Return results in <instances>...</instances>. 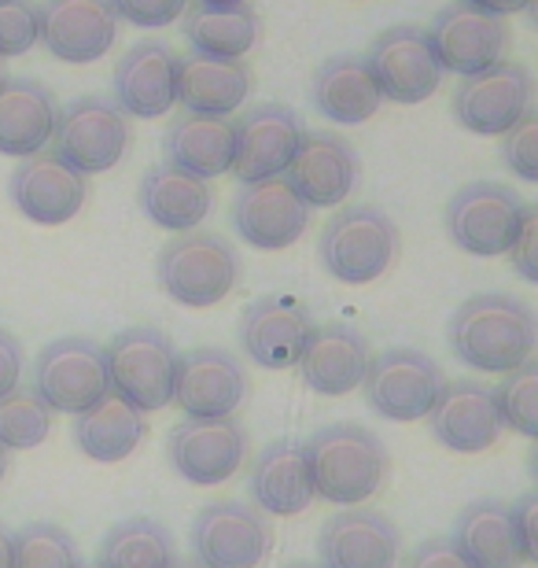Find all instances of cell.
Wrapping results in <instances>:
<instances>
[{
  "mask_svg": "<svg viewBox=\"0 0 538 568\" xmlns=\"http://www.w3.org/2000/svg\"><path fill=\"white\" fill-rule=\"evenodd\" d=\"M535 314L517 295L479 292L457 306L450 317V351L468 369L506 377L535 358Z\"/></svg>",
  "mask_w": 538,
  "mask_h": 568,
  "instance_id": "cell-1",
  "label": "cell"
},
{
  "mask_svg": "<svg viewBox=\"0 0 538 568\" xmlns=\"http://www.w3.org/2000/svg\"><path fill=\"white\" fill-rule=\"evenodd\" d=\"M311 465L314 495L328 506H362L384 487L392 473V454L373 428L362 425H325L303 443Z\"/></svg>",
  "mask_w": 538,
  "mask_h": 568,
  "instance_id": "cell-2",
  "label": "cell"
},
{
  "mask_svg": "<svg viewBox=\"0 0 538 568\" xmlns=\"http://www.w3.org/2000/svg\"><path fill=\"white\" fill-rule=\"evenodd\" d=\"M317 252L339 284H373L398 263L403 233L392 222V214L358 203V207H343L325 222Z\"/></svg>",
  "mask_w": 538,
  "mask_h": 568,
  "instance_id": "cell-3",
  "label": "cell"
},
{
  "mask_svg": "<svg viewBox=\"0 0 538 568\" xmlns=\"http://www.w3.org/2000/svg\"><path fill=\"white\" fill-rule=\"evenodd\" d=\"M159 288L189 311H207L240 284L236 247L217 233H177L155 263Z\"/></svg>",
  "mask_w": 538,
  "mask_h": 568,
  "instance_id": "cell-4",
  "label": "cell"
},
{
  "mask_svg": "<svg viewBox=\"0 0 538 568\" xmlns=\"http://www.w3.org/2000/svg\"><path fill=\"white\" fill-rule=\"evenodd\" d=\"M104 366L111 395L130 403L133 410L155 414L174 399L177 347L155 325H133L104 347Z\"/></svg>",
  "mask_w": 538,
  "mask_h": 568,
  "instance_id": "cell-5",
  "label": "cell"
},
{
  "mask_svg": "<svg viewBox=\"0 0 538 568\" xmlns=\"http://www.w3.org/2000/svg\"><path fill=\"white\" fill-rule=\"evenodd\" d=\"M33 392L52 414H85L111 392L104 347L85 336L52 339L33 362Z\"/></svg>",
  "mask_w": 538,
  "mask_h": 568,
  "instance_id": "cell-6",
  "label": "cell"
},
{
  "mask_svg": "<svg viewBox=\"0 0 538 568\" xmlns=\"http://www.w3.org/2000/svg\"><path fill=\"white\" fill-rule=\"evenodd\" d=\"M55 152L78 174H108L133 144V126L108 97H78L55 119Z\"/></svg>",
  "mask_w": 538,
  "mask_h": 568,
  "instance_id": "cell-7",
  "label": "cell"
},
{
  "mask_svg": "<svg viewBox=\"0 0 538 568\" xmlns=\"http://www.w3.org/2000/svg\"><path fill=\"white\" fill-rule=\"evenodd\" d=\"M446 384L443 369L414 347H387L380 355L369 358L365 369L362 392L373 414H380L384 422H420L428 417L435 395Z\"/></svg>",
  "mask_w": 538,
  "mask_h": 568,
  "instance_id": "cell-8",
  "label": "cell"
},
{
  "mask_svg": "<svg viewBox=\"0 0 538 568\" xmlns=\"http://www.w3.org/2000/svg\"><path fill=\"white\" fill-rule=\"evenodd\" d=\"M189 542L200 568H258L273 547V528L255 506L222 498L200 509Z\"/></svg>",
  "mask_w": 538,
  "mask_h": 568,
  "instance_id": "cell-9",
  "label": "cell"
},
{
  "mask_svg": "<svg viewBox=\"0 0 538 568\" xmlns=\"http://www.w3.org/2000/svg\"><path fill=\"white\" fill-rule=\"evenodd\" d=\"M524 200L509 185L495 181H473L457 189L446 207V233L461 252L476 258H498L509 252L512 236L520 230Z\"/></svg>",
  "mask_w": 538,
  "mask_h": 568,
  "instance_id": "cell-10",
  "label": "cell"
},
{
  "mask_svg": "<svg viewBox=\"0 0 538 568\" xmlns=\"http://www.w3.org/2000/svg\"><path fill=\"white\" fill-rule=\"evenodd\" d=\"M535 78L524 63L498 60L484 71L468 74L454 93V115L468 133L501 138L509 126L531 111Z\"/></svg>",
  "mask_w": 538,
  "mask_h": 568,
  "instance_id": "cell-11",
  "label": "cell"
},
{
  "mask_svg": "<svg viewBox=\"0 0 538 568\" xmlns=\"http://www.w3.org/2000/svg\"><path fill=\"white\" fill-rule=\"evenodd\" d=\"M247 399V373L233 351L196 347L177 355L174 403L189 422H222Z\"/></svg>",
  "mask_w": 538,
  "mask_h": 568,
  "instance_id": "cell-12",
  "label": "cell"
},
{
  "mask_svg": "<svg viewBox=\"0 0 538 568\" xmlns=\"http://www.w3.org/2000/svg\"><path fill=\"white\" fill-rule=\"evenodd\" d=\"M376 89L392 104H420L443 82V67L435 60L428 30L420 27H392L369 44L365 55Z\"/></svg>",
  "mask_w": 538,
  "mask_h": 568,
  "instance_id": "cell-13",
  "label": "cell"
},
{
  "mask_svg": "<svg viewBox=\"0 0 538 568\" xmlns=\"http://www.w3.org/2000/svg\"><path fill=\"white\" fill-rule=\"evenodd\" d=\"M311 333L314 314L295 295H262L240 314V347L262 369H295Z\"/></svg>",
  "mask_w": 538,
  "mask_h": 568,
  "instance_id": "cell-14",
  "label": "cell"
},
{
  "mask_svg": "<svg viewBox=\"0 0 538 568\" xmlns=\"http://www.w3.org/2000/svg\"><path fill=\"white\" fill-rule=\"evenodd\" d=\"M236 126V148H233V174L240 185H255V181L284 178L295 148H300L303 126L300 115L288 104H255L244 111Z\"/></svg>",
  "mask_w": 538,
  "mask_h": 568,
  "instance_id": "cell-15",
  "label": "cell"
},
{
  "mask_svg": "<svg viewBox=\"0 0 538 568\" xmlns=\"http://www.w3.org/2000/svg\"><path fill=\"white\" fill-rule=\"evenodd\" d=\"M166 454L181 480L196 487H214L233 480L244 469L247 432L233 417H222V422H189L185 417L181 425L170 428Z\"/></svg>",
  "mask_w": 538,
  "mask_h": 568,
  "instance_id": "cell-16",
  "label": "cell"
},
{
  "mask_svg": "<svg viewBox=\"0 0 538 568\" xmlns=\"http://www.w3.org/2000/svg\"><path fill=\"white\" fill-rule=\"evenodd\" d=\"M428 41H432V52L443 71L468 78L490 63L506 60L512 33H509L506 19L487 16V11L454 0L450 8H443L439 16H435Z\"/></svg>",
  "mask_w": 538,
  "mask_h": 568,
  "instance_id": "cell-17",
  "label": "cell"
},
{
  "mask_svg": "<svg viewBox=\"0 0 538 568\" xmlns=\"http://www.w3.org/2000/svg\"><path fill=\"white\" fill-rule=\"evenodd\" d=\"M11 203L19 214H27L38 225L71 222L85 203V174L67 163L55 148H41L38 155H27L11 174Z\"/></svg>",
  "mask_w": 538,
  "mask_h": 568,
  "instance_id": "cell-18",
  "label": "cell"
},
{
  "mask_svg": "<svg viewBox=\"0 0 538 568\" xmlns=\"http://www.w3.org/2000/svg\"><path fill=\"white\" fill-rule=\"evenodd\" d=\"M403 531L380 509H347L328 517L317 536L322 568H398Z\"/></svg>",
  "mask_w": 538,
  "mask_h": 568,
  "instance_id": "cell-19",
  "label": "cell"
},
{
  "mask_svg": "<svg viewBox=\"0 0 538 568\" xmlns=\"http://www.w3.org/2000/svg\"><path fill=\"white\" fill-rule=\"evenodd\" d=\"M284 181L300 196L306 207H339L351 196L354 181H358V155L354 148L328 130H303L300 148H295Z\"/></svg>",
  "mask_w": 538,
  "mask_h": 568,
  "instance_id": "cell-20",
  "label": "cell"
},
{
  "mask_svg": "<svg viewBox=\"0 0 538 568\" xmlns=\"http://www.w3.org/2000/svg\"><path fill=\"white\" fill-rule=\"evenodd\" d=\"M233 225L244 244L258 252H284L311 225V207L295 196L284 178L244 185L233 200Z\"/></svg>",
  "mask_w": 538,
  "mask_h": 568,
  "instance_id": "cell-21",
  "label": "cell"
},
{
  "mask_svg": "<svg viewBox=\"0 0 538 568\" xmlns=\"http://www.w3.org/2000/svg\"><path fill=\"white\" fill-rule=\"evenodd\" d=\"M38 8L41 44L71 67L97 63L119 38V16L111 0H44Z\"/></svg>",
  "mask_w": 538,
  "mask_h": 568,
  "instance_id": "cell-22",
  "label": "cell"
},
{
  "mask_svg": "<svg viewBox=\"0 0 538 568\" xmlns=\"http://www.w3.org/2000/svg\"><path fill=\"white\" fill-rule=\"evenodd\" d=\"M369 358H373L369 339L358 328L347 322H325L314 325L295 369H300V377L311 392L339 399V395L362 388Z\"/></svg>",
  "mask_w": 538,
  "mask_h": 568,
  "instance_id": "cell-23",
  "label": "cell"
},
{
  "mask_svg": "<svg viewBox=\"0 0 538 568\" xmlns=\"http://www.w3.org/2000/svg\"><path fill=\"white\" fill-rule=\"evenodd\" d=\"M432 436L457 454L490 450L501 436L495 388L479 381H446L428 410Z\"/></svg>",
  "mask_w": 538,
  "mask_h": 568,
  "instance_id": "cell-24",
  "label": "cell"
},
{
  "mask_svg": "<svg viewBox=\"0 0 538 568\" xmlns=\"http://www.w3.org/2000/svg\"><path fill=\"white\" fill-rule=\"evenodd\" d=\"M177 63L170 44L141 41L114 67V104L125 119H159L177 104Z\"/></svg>",
  "mask_w": 538,
  "mask_h": 568,
  "instance_id": "cell-25",
  "label": "cell"
},
{
  "mask_svg": "<svg viewBox=\"0 0 538 568\" xmlns=\"http://www.w3.org/2000/svg\"><path fill=\"white\" fill-rule=\"evenodd\" d=\"M450 542L468 568H524L531 558L512 525V509L498 498H479L461 509Z\"/></svg>",
  "mask_w": 538,
  "mask_h": 568,
  "instance_id": "cell-26",
  "label": "cell"
},
{
  "mask_svg": "<svg viewBox=\"0 0 538 568\" xmlns=\"http://www.w3.org/2000/svg\"><path fill=\"white\" fill-rule=\"evenodd\" d=\"M251 498H255L258 514L270 517H300L303 509L317 503L311 465H306L303 443L277 439L258 454V462L251 465Z\"/></svg>",
  "mask_w": 538,
  "mask_h": 568,
  "instance_id": "cell-27",
  "label": "cell"
},
{
  "mask_svg": "<svg viewBox=\"0 0 538 568\" xmlns=\"http://www.w3.org/2000/svg\"><path fill=\"white\" fill-rule=\"evenodd\" d=\"M55 97L33 78H0V155H38L55 133Z\"/></svg>",
  "mask_w": 538,
  "mask_h": 568,
  "instance_id": "cell-28",
  "label": "cell"
},
{
  "mask_svg": "<svg viewBox=\"0 0 538 568\" xmlns=\"http://www.w3.org/2000/svg\"><path fill=\"white\" fill-rule=\"evenodd\" d=\"M141 211L148 214V222H155L166 233H192L196 225L211 214V185L196 174H185L174 163H155L148 166V174L141 178Z\"/></svg>",
  "mask_w": 538,
  "mask_h": 568,
  "instance_id": "cell-29",
  "label": "cell"
},
{
  "mask_svg": "<svg viewBox=\"0 0 538 568\" xmlns=\"http://www.w3.org/2000/svg\"><path fill=\"white\" fill-rule=\"evenodd\" d=\"M251 93V71L244 60H211L189 55L177 63V104L192 115L229 119Z\"/></svg>",
  "mask_w": 538,
  "mask_h": 568,
  "instance_id": "cell-30",
  "label": "cell"
},
{
  "mask_svg": "<svg viewBox=\"0 0 538 568\" xmlns=\"http://www.w3.org/2000/svg\"><path fill=\"white\" fill-rule=\"evenodd\" d=\"M166 163L181 166L185 174H196L211 181L217 174H229L236 148V126L217 115H181L166 126Z\"/></svg>",
  "mask_w": 538,
  "mask_h": 568,
  "instance_id": "cell-31",
  "label": "cell"
},
{
  "mask_svg": "<svg viewBox=\"0 0 538 568\" xmlns=\"http://www.w3.org/2000/svg\"><path fill=\"white\" fill-rule=\"evenodd\" d=\"M384 97L376 89L362 55H336L314 74V108L336 126H362L380 111Z\"/></svg>",
  "mask_w": 538,
  "mask_h": 568,
  "instance_id": "cell-32",
  "label": "cell"
},
{
  "mask_svg": "<svg viewBox=\"0 0 538 568\" xmlns=\"http://www.w3.org/2000/svg\"><path fill=\"white\" fill-rule=\"evenodd\" d=\"M148 436L144 414L133 410L130 403H122L119 395H104L97 406H89L85 414L74 417V443L89 462L100 465H119L141 447Z\"/></svg>",
  "mask_w": 538,
  "mask_h": 568,
  "instance_id": "cell-33",
  "label": "cell"
},
{
  "mask_svg": "<svg viewBox=\"0 0 538 568\" xmlns=\"http://www.w3.org/2000/svg\"><path fill=\"white\" fill-rule=\"evenodd\" d=\"M185 38L196 55L211 60H244L251 44L258 41V16L255 8H185Z\"/></svg>",
  "mask_w": 538,
  "mask_h": 568,
  "instance_id": "cell-34",
  "label": "cell"
},
{
  "mask_svg": "<svg viewBox=\"0 0 538 568\" xmlns=\"http://www.w3.org/2000/svg\"><path fill=\"white\" fill-rule=\"evenodd\" d=\"M174 561V539L152 517H130L114 525L97 554V568H170Z\"/></svg>",
  "mask_w": 538,
  "mask_h": 568,
  "instance_id": "cell-35",
  "label": "cell"
},
{
  "mask_svg": "<svg viewBox=\"0 0 538 568\" xmlns=\"http://www.w3.org/2000/svg\"><path fill=\"white\" fill-rule=\"evenodd\" d=\"M49 432L52 410L33 388H16L0 399V447L4 450H33L49 439Z\"/></svg>",
  "mask_w": 538,
  "mask_h": 568,
  "instance_id": "cell-36",
  "label": "cell"
},
{
  "mask_svg": "<svg viewBox=\"0 0 538 568\" xmlns=\"http://www.w3.org/2000/svg\"><path fill=\"white\" fill-rule=\"evenodd\" d=\"M495 406L501 428H512L517 436H538V362H524L520 369L506 373V381L495 388Z\"/></svg>",
  "mask_w": 538,
  "mask_h": 568,
  "instance_id": "cell-37",
  "label": "cell"
},
{
  "mask_svg": "<svg viewBox=\"0 0 538 568\" xmlns=\"http://www.w3.org/2000/svg\"><path fill=\"white\" fill-rule=\"evenodd\" d=\"M11 547H16V568H82V554L60 525L19 528Z\"/></svg>",
  "mask_w": 538,
  "mask_h": 568,
  "instance_id": "cell-38",
  "label": "cell"
},
{
  "mask_svg": "<svg viewBox=\"0 0 538 568\" xmlns=\"http://www.w3.org/2000/svg\"><path fill=\"white\" fill-rule=\"evenodd\" d=\"M41 41V8L33 0H0V60L27 55Z\"/></svg>",
  "mask_w": 538,
  "mask_h": 568,
  "instance_id": "cell-39",
  "label": "cell"
},
{
  "mask_svg": "<svg viewBox=\"0 0 538 568\" xmlns=\"http://www.w3.org/2000/svg\"><path fill=\"white\" fill-rule=\"evenodd\" d=\"M501 159L520 181H538V111L531 108L517 126L501 133Z\"/></svg>",
  "mask_w": 538,
  "mask_h": 568,
  "instance_id": "cell-40",
  "label": "cell"
},
{
  "mask_svg": "<svg viewBox=\"0 0 538 568\" xmlns=\"http://www.w3.org/2000/svg\"><path fill=\"white\" fill-rule=\"evenodd\" d=\"M111 8H114V16L133 22V27L159 30L185 16L189 0H111Z\"/></svg>",
  "mask_w": 538,
  "mask_h": 568,
  "instance_id": "cell-41",
  "label": "cell"
},
{
  "mask_svg": "<svg viewBox=\"0 0 538 568\" xmlns=\"http://www.w3.org/2000/svg\"><path fill=\"white\" fill-rule=\"evenodd\" d=\"M506 255L524 281H531V284L538 281V207H531V203H524L520 230H517V236H512Z\"/></svg>",
  "mask_w": 538,
  "mask_h": 568,
  "instance_id": "cell-42",
  "label": "cell"
},
{
  "mask_svg": "<svg viewBox=\"0 0 538 568\" xmlns=\"http://www.w3.org/2000/svg\"><path fill=\"white\" fill-rule=\"evenodd\" d=\"M398 568H468V561L457 554L450 539H428L414 554H406Z\"/></svg>",
  "mask_w": 538,
  "mask_h": 568,
  "instance_id": "cell-43",
  "label": "cell"
},
{
  "mask_svg": "<svg viewBox=\"0 0 538 568\" xmlns=\"http://www.w3.org/2000/svg\"><path fill=\"white\" fill-rule=\"evenodd\" d=\"M509 509H512V525H517L524 539V550H528L531 561H538V495L535 491L520 495Z\"/></svg>",
  "mask_w": 538,
  "mask_h": 568,
  "instance_id": "cell-44",
  "label": "cell"
},
{
  "mask_svg": "<svg viewBox=\"0 0 538 568\" xmlns=\"http://www.w3.org/2000/svg\"><path fill=\"white\" fill-rule=\"evenodd\" d=\"M22 381V344L0 325V399L16 392Z\"/></svg>",
  "mask_w": 538,
  "mask_h": 568,
  "instance_id": "cell-45",
  "label": "cell"
},
{
  "mask_svg": "<svg viewBox=\"0 0 538 568\" xmlns=\"http://www.w3.org/2000/svg\"><path fill=\"white\" fill-rule=\"evenodd\" d=\"M461 4L487 11V16L506 19V16H517V11H528V8L535 4V0H461Z\"/></svg>",
  "mask_w": 538,
  "mask_h": 568,
  "instance_id": "cell-46",
  "label": "cell"
},
{
  "mask_svg": "<svg viewBox=\"0 0 538 568\" xmlns=\"http://www.w3.org/2000/svg\"><path fill=\"white\" fill-rule=\"evenodd\" d=\"M0 568H16V547H11L8 528H0Z\"/></svg>",
  "mask_w": 538,
  "mask_h": 568,
  "instance_id": "cell-47",
  "label": "cell"
},
{
  "mask_svg": "<svg viewBox=\"0 0 538 568\" xmlns=\"http://www.w3.org/2000/svg\"><path fill=\"white\" fill-rule=\"evenodd\" d=\"M192 4H203V8H240L247 0H192Z\"/></svg>",
  "mask_w": 538,
  "mask_h": 568,
  "instance_id": "cell-48",
  "label": "cell"
},
{
  "mask_svg": "<svg viewBox=\"0 0 538 568\" xmlns=\"http://www.w3.org/2000/svg\"><path fill=\"white\" fill-rule=\"evenodd\" d=\"M8 473H11V450L0 447V484L8 480Z\"/></svg>",
  "mask_w": 538,
  "mask_h": 568,
  "instance_id": "cell-49",
  "label": "cell"
},
{
  "mask_svg": "<svg viewBox=\"0 0 538 568\" xmlns=\"http://www.w3.org/2000/svg\"><path fill=\"white\" fill-rule=\"evenodd\" d=\"M284 568H322V565H317V561H288Z\"/></svg>",
  "mask_w": 538,
  "mask_h": 568,
  "instance_id": "cell-50",
  "label": "cell"
},
{
  "mask_svg": "<svg viewBox=\"0 0 538 568\" xmlns=\"http://www.w3.org/2000/svg\"><path fill=\"white\" fill-rule=\"evenodd\" d=\"M170 568H200V565H196V561H181V558H177V561L170 565Z\"/></svg>",
  "mask_w": 538,
  "mask_h": 568,
  "instance_id": "cell-51",
  "label": "cell"
},
{
  "mask_svg": "<svg viewBox=\"0 0 538 568\" xmlns=\"http://www.w3.org/2000/svg\"><path fill=\"white\" fill-rule=\"evenodd\" d=\"M89 568H97V565H89Z\"/></svg>",
  "mask_w": 538,
  "mask_h": 568,
  "instance_id": "cell-52",
  "label": "cell"
}]
</instances>
